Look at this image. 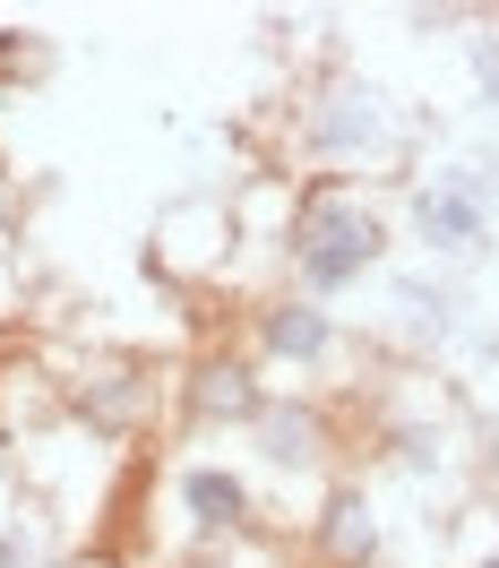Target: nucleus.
Returning a JSON list of instances; mask_svg holds the SVG:
<instances>
[{
	"mask_svg": "<svg viewBox=\"0 0 499 568\" xmlns=\"http://www.w3.org/2000/svg\"><path fill=\"white\" fill-rule=\"evenodd\" d=\"M370 250H379V224H370V215H327L319 207L310 215V242H302V267L319 284H336V276H354Z\"/></svg>",
	"mask_w": 499,
	"mask_h": 568,
	"instance_id": "f257e3e1",
	"label": "nucleus"
},
{
	"mask_svg": "<svg viewBox=\"0 0 499 568\" xmlns=\"http://www.w3.org/2000/svg\"><path fill=\"white\" fill-rule=\"evenodd\" d=\"M190 499H198L207 517H233V508H242V491H233V483H215V474H198V483H190Z\"/></svg>",
	"mask_w": 499,
	"mask_h": 568,
	"instance_id": "f03ea898",
	"label": "nucleus"
},
{
	"mask_svg": "<svg viewBox=\"0 0 499 568\" xmlns=\"http://www.w3.org/2000/svg\"><path fill=\"white\" fill-rule=\"evenodd\" d=\"M276 345H319V320H276Z\"/></svg>",
	"mask_w": 499,
	"mask_h": 568,
	"instance_id": "7ed1b4c3",
	"label": "nucleus"
}]
</instances>
